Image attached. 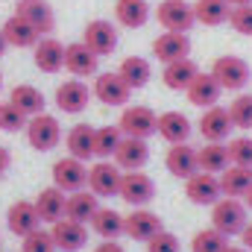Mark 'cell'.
I'll list each match as a JSON object with an SVG mask.
<instances>
[{
    "label": "cell",
    "instance_id": "obj_1",
    "mask_svg": "<svg viewBox=\"0 0 252 252\" xmlns=\"http://www.w3.org/2000/svg\"><path fill=\"white\" fill-rule=\"evenodd\" d=\"M250 208L241 202V199H232V196H223V199H217L214 205H211V226L217 229V232H223L226 238H232V235H241L244 229H247V223H250Z\"/></svg>",
    "mask_w": 252,
    "mask_h": 252
},
{
    "label": "cell",
    "instance_id": "obj_2",
    "mask_svg": "<svg viewBox=\"0 0 252 252\" xmlns=\"http://www.w3.org/2000/svg\"><path fill=\"white\" fill-rule=\"evenodd\" d=\"M24 132H27L30 147L38 150V153H50V150H56L62 144V124H59V118H53L47 112L30 118Z\"/></svg>",
    "mask_w": 252,
    "mask_h": 252
},
{
    "label": "cell",
    "instance_id": "obj_3",
    "mask_svg": "<svg viewBox=\"0 0 252 252\" xmlns=\"http://www.w3.org/2000/svg\"><path fill=\"white\" fill-rule=\"evenodd\" d=\"M211 76L220 82L223 91H244L252 79L250 62L241 56H217L211 64Z\"/></svg>",
    "mask_w": 252,
    "mask_h": 252
},
{
    "label": "cell",
    "instance_id": "obj_4",
    "mask_svg": "<svg viewBox=\"0 0 252 252\" xmlns=\"http://www.w3.org/2000/svg\"><path fill=\"white\" fill-rule=\"evenodd\" d=\"M91 94L103 103V106H121L124 109L132 97V88L126 85V79L118 70H103L94 76V85H91Z\"/></svg>",
    "mask_w": 252,
    "mask_h": 252
},
{
    "label": "cell",
    "instance_id": "obj_5",
    "mask_svg": "<svg viewBox=\"0 0 252 252\" xmlns=\"http://www.w3.org/2000/svg\"><path fill=\"white\" fill-rule=\"evenodd\" d=\"M156 21L167 32H190V27L196 24L193 3H188V0H161L156 6Z\"/></svg>",
    "mask_w": 252,
    "mask_h": 252
},
{
    "label": "cell",
    "instance_id": "obj_6",
    "mask_svg": "<svg viewBox=\"0 0 252 252\" xmlns=\"http://www.w3.org/2000/svg\"><path fill=\"white\" fill-rule=\"evenodd\" d=\"M50 176H53V185L64 193H76V190L88 188V164L73 158V156H62L53 164Z\"/></svg>",
    "mask_w": 252,
    "mask_h": 252
},
{
    "label": "cell",
    "instance_id": "obj_7",
    "mask_svg": "<svg viewBox=\"0 0 252 252\" xmlns=\"http://www.w3.org/2000/svg\"><path fill=\"white\" fill-rule=\"evenodd\" d=\"M118 196L129 202L132 208H147L156 199V182L144 173V170H129L121 176V190Z\"/></svg>",
    "mask_w": 252,
    "mask_h": 252
},
{
    "label": "cell",
    "instance_id": "obj_8",
    "mask_svg": "<svg viewBox=\"0 0 252 252\" xmlns=\"http://www.w3.org/2000/svg\"><path fill=\"white\" fill-rule=\"evenodd\" d=\"M82 44L91 47L100 59H103V56H112V53L118 50V30H115V24H112L109 18H94V21H88L85 30H82Z\"/></svg>",
    "mask_w": 252,
    "mask_h": 252
},
{
    "label": "cell",
    "instance_id": "obj_9",
    "mask_svg": "<svg viewBox=\"0 0 252 252\" xmlns=\"http://www.w3.org/2000/svg\"><path fill=\"white\" fill-rule=\"evenodd\" d=\"M121 132H124L126 138H150V135H156V126H158V115L150 109V106H124V112H121Z\"/></svg>",
    "mask_w": 252,
    "mask_h": 252
},
{
    "label": "cell",
    "instance_id": "obj_10",
    "mask_svg": "<svg viewBox=\"0 0 252 252\" xmlns=\"http://www.w3.org/2000/svg\"><path fill=\"white\" fill-rule=\"evenodd\" d=\"M161 229H164L161 226V217L156 211H150V208H132L124 217V235L132 238V241H138V244L153 241Z\"/></svg>",
    "mask_w": 252,
    "mask_h": 252
},
{
    "label": "cell",
    "instance_id": "obj_11",
    "mask_svg": "<svg viewBox=\"0 0 252 252\" xmlns=\"http://www.w3.org/2000/svg\"><path fill=\"white\" fill-rule=\"evenodd\" d=\"M121 176L124 170L112 158H100L97 164L88 167V190L97 196H115L121 190Z\"/></svg>",
    "mask_w": 252,
    "mask_h": 252
},
{
    "label": "cell",
    "instance_id": "obj_12",
    "mask_svg": "<svg viewBox=\"0 0 252 252\" xmlns=\"http://www.w3.org/2000/svg\"><path fill=\"white\" fill-rule=\"evenodd\" d=\"M91 97H94V94H91V88H88L82 79H64L62 85L56 88L53 103H56V109L64 112V115H79V112L88 109Z\"/></svg>",
    "mask_w": 252,
    "mask_h": 252
},
{
    "label": "cell",
    "instance_id": "obj_13",
    "mask_svg": "<svg viewBox=\"0 0 252 252\" xmlns=\"http://www.w3.org/2000/svg\"><path fill=\"white\" fill-rule=\"evenodd\" d=\"M64 67H67V73L76 76V79L97 76V73H100V56H97L91 47H85L82 41H73V44L64 47Z\"/></svg>",
    "mask_w": 252,
    "mask_h": 252
},
{
    "label": "cell",
    "instance_id": "obj_14",
    "mask_svg": "<svg viewBox=\"0 0 252 252\" xmlns=\"http://www.w3.org/2000/svg\"><path fill=\"white\" fill-rule=\"evenodd\" d=\"M6 226H9V232L18 235V238H27L30 232L41 229V217H38L35 202H30V199H18V202H12L9 211H6Z\"/></svg>",
    "mask_w": 252,
    "mask_h": 252
},
{
    "label": "cell",
    "instance_id": "obj_15",
    "mask_svg": "<svg viewBox=\"0 0 252 252\" xmlns=\"http://www.w3.org/2000/svg\"><path fill=\"white\" fill-rule=\"evenodd\" d=\"M196 129H199V135H202L205 141H220V144H223V141L232 135L235 124H232L226 106H211V109H202V118H199Z\"/></svg>",
    "mask_w": 252,
    "mask_h": 252
},
{
    "label": "cell",
    "instance_id": "obj_16",
    "mask_svg": "<svg viewBox=\"0 0 252 252\" xmlns=\"http://www.w3.org/2000/svg\"><path fill=\"white\" fill-rule=\"evenodd\" d=\"M50 235H53V244L59 252H79L88 244V226L85 223H76V220H59L50 226Z\"/></svg>",
    "mask_w": 252,
    "mask_h": 252
},
{
    "label": "cell",
    "instance_id": "obj_17",
    "mask_svg": "<svg viewBox=\"0 0 252 252\" xmlns=\"http://www.w3.org/2000/svg\"><path fill=\"white\" fill-rule=\"evenodd\" d=\"M15 15H21L24 21H30L41 35H50L56 30V12L47 0H18Z\"/></svg>",
    "mask_w": 252,
    "mask_h": 252
},
{
    "label": "cell",
    "instance_id": "obj_18",
    "mask_svg": "<svg viewBox=\"0 0 252 252\" xmlns=\"http://www.w3.org/2000/svg\"><path fill=\"white\" fill-rule=\"evenodd\" d=\"M185 196L193 205H214L217 199H223L220 190V179L214 173H193L190 179H185Z\"/></svg>",
    "mask_w": 252,
    "mask_h": 252
},
{
    "label": "cell",
    "instance_id": "obj_19",
    "mask_svg": "<svg viewBox=\"0 0 252 252\" xmlns=\"http://www.w3.org/2000/svg\"><path fill=\"white\" fill-rule=\"evenodd\" d=\"M153 56L158 62L170 64V62H179V59H188L190 56V38L188 32H161L156 41H153Z\"/></svg>",
    "mask_w": 252,
    "mask_h": 252
},
{
    "label": "cell",
    "instance_id": "obj_20",
    "mask_svg": "<svg viewBox=\"0 0 252 252\" xmlns=\"http://www.w3.org/2000/svg\"><path fill=\"white\" fill-rule=\"evenodd\" d=\"M32 62L41 73H59L64 67V44L53 35H41V41L32 47Z\"/></svg>",
    "mask_w": 252,
    "mask_h": 252
},
{
    "label": "cell",
    "instance_id": "obj_21",
    "mask_svg": "<svg viewBox=\"0 0 252 252\" xmlns=\"http://www.w3.org/2000/svg\"><path fill=\"white\" fill-rule=\"evenodd\" d=\"M167 170L176 179H190L193 173H199V158H196V147L190 144H170L167 156H164Z\"/></svg>",
    "mask_w": 252,
    "mask_h": 252
},
{
    "label": "cell",
    "instance_id": "obj_22",
    "mask_svg": "<svg viewBox=\"0 0 252 252\" xmlns=\"http://www.w3.org/2000/svg\"><path fill=\"white\" fill-rule=\"evenodd\" d=\"M124 173L129 170H144V164L150 161V147H147V141L144 138H126L121 141V147H118V153H115V158H112Z\"/></svg>",
    "mask_w": 252,
    "mask_h": 252
},
{
    "label": "cell",
    "instance_id": "obj_23",
    "mask_svg": "<svg viewBox=\"0 0 252 252\" xmlns=\"http://www.w3.org/2000/svg\"><path fill=\"white\" fill-rule=\"evenodd\" d=\"M156 132H158L167 144H188L190 132H193V124H190V118L185 112H161Z\"/></svg>",
    "mask_w": 252,
    "mask_h": 252
},
{
    "label": "cell",
    "instance_id": "obj_24",
    "mask_svg": "<svg viewBox=\"0 0 252 252\" xmlns=\"http://www.w3.org/2000/svg\"><path fill=\"white\" fill-rule=\"evenodd\" d=\"M220 91H223V88H220V82L211 76V70H208V73H202V70H199V73H196V79L188 85V91H185V94H188V103H190V106L211 109V106H217Z\"/></svg>",
    "mask_w": 252,
    "mask_h": 252
},
{
    "label": "cell",
    "instance_id": "obj_25",
    "mask_svg": "<svg viewBox=\"0 0 252 252\" xmlns=\"http://www.w3.org/2000/svg\"><path fill=\"white\" fill-rule=\"evenodd\" d=\"M35 208H38V217H41V223H59L64 220V205H67V193L59 190L56 185H50V188H44L35 199Z\"/></svg>",
    "mask_w": 252,
    "mask_h": 252
},
{
    "label": "cell",
    "instance_id": "obj_26",
    "mask_svg": "<svg viewBox=\"0 0 252 252\" xmlns=\"http://www.w3.org/2000/svg\"><path fill=\"white\" fill-rule=\"evenodd\" d=\"M0 30H3V35H6L9 47H35V44L41 41V32H38L30 21H24L21 15H9Z\"/></svg>",
    "mask_w": 252,
    "mask_h": 252
},
{
    "label": "cell",
    "instance_id": "obj_27",
    "mask_svg": "<svg viewBox=\"0 0 252 252\" xmlns=\"http://www.w3.org/2000/svg\"><path fill=\"white\" fill-rule=\"evenodd\" d=\"M9 103H12L15 109H21L27 118H35V115H41V112H44V106H47L44 94H41L35 85H30V82H21V85H15V88L9 91Z\"/></svg>",
    "mask_w": 252,
    "mask_h": 252
},
{
    "label": "cell",
    "instance_id": "obj_28",
    "mask_svg": "<svg viewBox=\"0 0 252 252\" xmlns=\"http://www.w3.org/2000/svg\"><path fill=\"white\" fill-rule=\"evenodd\" d=\"M217 179H220V190H223V196L241 199V196H247V190L252 188V167L229 164Z\"/></svg>",
    "mask_w": 252,
    "mask_h": 252
},
{
    "label": "cell",
    "instance_id": "obj_29",
    "mask_svg": "<svg viewBox=\"0 0 252 252\" xmlns=\"http://www.w3.org/2000/svg\"><path fill=\"white\" fill-rule=\"evenodd\" d=\"M196 158H199V170H202V173H214V176H220V173L232 164L229 147L220 144V141H205V147L196 150Z\"/></svg>",
    "mask_w": 252,
    "mask_h": 252
},
{
    "label": "cell",
    "instance_id": "obj_30",
    "mask_svg": "<svg viewBox=\"0 0 252 252\" xmlns=\"http://www.w3.org/2000/svg\"><path fill=\"white\" fill-rule=\"evenodd\" d=\"M196 73H199V67L193 59H179V62H170L164 64V70H161V82L170 88V91H188V85L196 79Z\"/></svg>",
    "mask_w": 252,
    "mask_h": 252
},
{
    "label": "cell",
    "instance_id": "obj_31",
    "mask_svg": "<svg viewBox=\"0 0 252 252\" xmlns=\"http://www.w3.org/2000/svg\"><path fill=\"white\" fill-rule=\"evenodd\" d=\"M100 196L97 193H91V190H76V193H67V205H64V217L67 220H76V223H91V217H94V211L100 208V202H97Z\"/></svg>",
    "mask_w": 252,
    "mask_h": 252
},
{
    "label": "cell",
    "instance_id": "obj_32",
    "mask_svg": "<svg viewBox=\"0 0 252 252\" xmlns=\"http://www.w3.org/2000/svg\"><path fill=\"white\" fill-rule=\"evenodd\" d=\"M94 126L91 124H76L70 132H67V138H64V147H67V156H73V158H79V161H88L91 156H94Z\"/></svg>",
    "mask_w": 252,
    "mask_h": 252
},
{
    "label": "cell",
    "instance_id": "obj_33",
    "mask_svg": "<svg viewBox=\"0 0 252 252\" xmlns=\"http://www.w3.org/2000/svg\"><path fill=\"white\" fill-rule=\"evenodd\" d=\"M91 232L103 241H118L124 235V214L115 211V208H97L94 217H91Z\"/></svg>",
    "mask_w": 252,
    "mask_h": 252
},
{
    "label": "cell",
    "instance_id": "obj_34",
    "mask_svg": "<svg viewBox=\"0 0 252 252\" xmlns=\"http://www.w3.org/2000/svg\"><path fill=\"white\" fill-rule=\"evenodd\" d=\"M150 3L147 0H118L115 3V21L126 30H138L150 21Z\"/></svg>",
    "mask_w": 252,
    "mask_h": 252
},
{
    "label": "cell",
    "instance_id": "obj_35",
    "mask_svg": "<svg viewBox=\"0 0 252 252\" xmlns=\"http://www.w3.org/2000/svg\"><path fill=\"white\" fill-rule=\"evenodd\" d=\"M193 15H196V24L202 27H220V24H229L232 3L229 0H196Z\"/></svg>",
    "mask_w": 252,
    "mask_h": 252
},
{
    "label": "cell",
    "instance_id": "obj_36",
    "mask_svg": "<svg viewBox=\"0 0 252 252\" xmlns=\"http://www.w3.org/2000/svg\"><path fill=\"white\" fill-rule=\"evenodd\" d=\"M118 73L126 79V85L135 91V88H144L153 79V64L144 56H126L124 62H121V67H118Z\"/></svg>",
    "mask_w": 252,
    "mask_h": 252
},
{
    "label": "cell",
    "instance_id": "obj_37",
    "mask_svg": "<svg viewBox=\"0 0 252 252\" xmlns=\"http://www.w3.org/2000/svg\"><path fill=\"white\" fill-rule=\"evenodd\" d=\"M121 141H124L121 126H100L94 132V156L97 158H115Z\"/></svg>",
    "mask_w": 252,
    "mask_h": 252
},
{
    "label": "cell",
    "instance_id": "obj_38",
    "mask_svg": "<svg viewBox=\"0 0 252 252\" xmlns=\"http://www.w3.org/2000/svg\"><path fill=\"white\" fill-rule=\"evenodd\" d=\"M229 247V238L223 232H217L214 226L208 229H199L193 238H190V252H223Z\"/></svg>",
    "mask_w": 252,
    "mask_h": 252
},
{
    "label": "cell",
    "instance_id": "obj_39",
    "mask_svg": "<svg viewBox=\"0 0 252 252\" xmlns=\"http://www.w3.org/2000/svg\"><path fill=\"white\" fill-rule=\"evenodd\" d=\"M226 109L235 129H252V94H238Z\"/></svg>",
    "mask_w": 252,
    "mask_h": 252
},
{
    "label": "cell",
    "instance_id": "obj_40",
    "mask_svg": "<svg viewBox=\"0 0 252 252\" xmlns=\"http://www.w3.org/2000/svg\"><path fill=\"white\" fill-rule=\"evenodd\" d=\"M21 252H59L53 244V235L47 229H35L27 238H21Z\"/></svg>",
    "mask_w": 252,
    "mask_h": 252
},
{
    "label": "cell",
    "instance_id": "obj_41",
    "mask_svg": "<svg viewBox=\"0 0 252 252\" xmlns=\"http://www.w3.org/2000/svg\"><path fill=\"white\" fill-rule=\"evenodd\" d=\"M226 147H229V158H232V164L252 167V138L250 135H238V138H232Z\"/></svg>",
    "mask_w": 252,
    "mask_h": 252
},
{
    "label": "cell",
    "instance_id": "obj_42",
    "mask_svg": "<svg viewBox=\"0 0 252 252\" xmlns=\"http://www.w3.org/2000/svg\"><path fill=\"white\" fill-rule=\"evenodd\" d=\"M27 115L21 112V109H15L9 100L6 103H0V129L3 132H21V129H27Z\"/></svg>",
    "mask_w": 252,
    "mask_h": 252
},
{
    "label": "cell",
    "instance_id": "obj_43",
    "mask_svg": "<svg viewBox=\"0 0 252 252\" xmlns=\"http://www.w3.org/2000/svg\"><path fill=\"white\" fill-rule=\"evenodd\" d=\"M229 27L235 32H241V35H252V3H247V6H232Z\"/></svg>",
    "mask_w": 252,
    "mask_h": 252
},
{
    "label": "cell",
    "instance_id": "obj_44",
    "mask_svg": "<svg viewBox=\"0 0 252 252\" xmlns=\"http://www.w3.org/2000/svg\"><path fill=\"white\" fill-rule=\"evenodd\" d=\"M147 252H182V244L173 232L161 229L153 241H147Z\"/></svg>",
    "mask_w": 252,
    "mask_h": 252
},
{
    "label": "cell",
    "instance_id": "obj_45",
    "mask_svg": "<svg viewBox=\"0 0 252 252\" xmlns=\"http://www.w3.org/2000/svg\"><path fill=\"white\" fill-rule=\"evenodd\" d=\"M9 167H12V153H9V150L0 144V179L9 173Z\"/></svg>",
    "mask_w": 252,
    "mask_h": 252
},
{
    "label": "cell",
    "instance_id": "obj_46",
    "mask_svg": "<svg viewBox=\"0 0 252 252\" xmlns=\"http://www.w3.org/2000/svg\"><path fill=\"white\" fill-rule=\"evenodd\" d=\"M94 252H126V250L118 244V241H103V244H100Z\"/></svg>",
    "mask_w": 252,
    "mask_h": 252
},
{
    "label": "cell",
    "instance_id": "obj_47",
    "mask_svg": "<svg viewBox=\"0 0 252 252\" xmlns=\"http://www.w3.org/2000/svg\"><path fill=\"white\" fill-rule=\"evenodd\" d=\"M241 241H244V247H247V250L252 252V220L247 223V229L241 232Z\"/></svg>",
    "mask_w": 252,
    "mask_h": 252
},
{
    "label": "cell",
    "instance_id": "obj_48",
    "mask_svg": "<svg viewBox=\"0 0 252 252\" xmlns=\"http://www.w3.org/2000/svg\"><path fill=\"white\" fill-rule=\"evenodd\" d=\"M6 50H9V41H6V35H3V30H0V59L6 56Z\"/></svg>",
    "mask_w": 252,
    "mask_h": 252
},
{
    "label": "cell",
    "instance_id": "obj_49",
    "mask_svg": "<svg viewBox=\"0 0 252 252\" xmlns=\"http://www.w3.org/2000/svg\"><path fill=\"white\" fill-rule=\"evenodd\" d=\"M244 205H247V208H250V211H252V188L247 190V196H244Z\"/></svg>",
    "mask_w": 252,
    "mask_h": 252
},
{
    "label": "cell",
    "instance_id": "obj_50",
    "mask_svg": "<svg viewBox=\"0 0 252 252\" xmlns=\"http://www.w3.org/2000/svg\"><path fill=\"white\" fill-rule=\"evenodd\" d=\"M223 252H250V250H247V247H232V244H229Z\"/></svg>",
    "mask_w": 252,
    "mask_h": 252
},
{
    "label": "cell",
    "instance_id": "obj_51",
    "mask_svg": "<svg viewBox=\"0 0 252 252\" xmlns=\"http://www.w3.org/2000/svg\"><path fill=\"white\" fill-rule=\"evenodd\" d=\"M232 6H247V3H252V0H229Z\"/></svg>",
    "mask_w": 252,
    "mask_h": 252
},
{
    "label": "cell",
    "instance_id": "obj_52",
    "mask_svg": "<svg viewBox=\"0 0 252 252\" xmlns=\"http://www.w3.org/2000/svg\"><path fill=\"white\" fill-rule=\"evenodd\" d=\"M0 88H3V73H0Z\"/></svg>",
    "mask_w": 252,
    "mask_h": 252
},
{
    "label": "cell",
    "instance_id": "obj_53",
    "mask_svg": "<svg viewBox=\"0 0 252 252\" xmlns=\"http://www.w3.org/2000/svg\"><path fill=\"white\" fill-rule=\"evenodd\" d=\"M0 252H6V250H0Z\"/></svg>",
    "mask_w": 252,
    "mask_h": 252
},
{
    "label": "cell",
    "instance_id": "obj_54",
    "mask_svg": "<svg viewBox=\"0 0 252 252\" xmlns=\"http://www.w3.org/2000/svg\"><path fill=\"white\" fill-rule=\"evenodd\" d=\"M0 244H3V241H0Z\"/></svg>",
    "mask_w": 252,
    "mask_h": 252
}]
</instances>
